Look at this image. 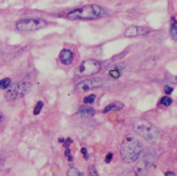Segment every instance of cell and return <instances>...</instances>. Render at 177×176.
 I'll use <instances>...</instances> for the list:
<instances>
[{
    "label": "cell",
    "instance_id": "obj_20",
    "mask_svg": "<svg viewBox=\"0 0 177 176\" xmlns=\"http://www.w3.org/2000/svg\"><path fill=\"white\" fill-rule=\"evenodd\" d=\"M66 175L70 176H78V175H82V174L76 169V168H74V167H72V168H70L68 171H67V173H66Z\"/></svg>",
    "mask_w": 177,
    "mask_h": 176
},
{
    "label": "cell",
    "instance_id": "obj_27",
    "mask_svg": "<svg viewBox=\"0 0 177 176\" xmlns=\"http://www.w3.org/2000/svg\"><path fill=\"white\" fill-rule=\"evenodd\" d=\"M166 175H173V176H175V174L174 173V172H167L166 173Z\"/></svg>",
    "mask_w": 177,
    "mask_h": 176
},
{
    "label": "cell",
    "instance_id": "obj_19",
    "mask_svg": "<svg viewBox=\"0 0 177 176\" xmlns=\"http://www.w3.org/2000/svg\"><path fill=\"white\" fill-rule=\"evenodd\" d=\"M173 100L169 97V96H163L160 99V104L165 105V106H169L170 104H172Z\"/></svg>",
    "mask_w": 177,
    "mask_h": 176
},
{
    "label": "cell",
    "instance_id": "obj_21",
    "mask_svg": "<svg viewBox=\"0 0 177 176\" xmlns=\"http://www.w3.org/2000/svg\"><path fill=\"white\" fill-rule=\"evenodd\" d=\"M88 173H89L90 175L94 176L98 175V174H97V169H96V167H95L94 165H90V166H89V168H88Z\"/></svg>",
    "mask_w": 177,
    "mask_h": 176
},
{
    "label": "cell",
    "instance_id": "obj_25",
    "mask_svg": "<svg viewBox=\"0 0 177 176\" xmlns=\"http://www.w3.org/2000/svg\"><path fill=\"white\" fill-rule=\"evenodd\" d=\"M81 151H82V154L83 155V157L85 159H88V157H89V155H88V152H87V150L85 149V148H82V150H81Z\"/></svg>",
    "mask_w": 177,
    "mask_h": 176
},
{
    "label": "cell",
    "instance_id": "obj_15",
    "mask_svg": "<svg viewBox=\"0 0 177 176\" xmlns=\"http://www.w3.org/2000/svg\"><path fill=\"white\" fill-rule=\"evenodd\" d=\"M12 83V80L10 78H4L0 80V89L1 90H6Z\"/></svg>",
    "mask_w": 177,
    "mask_h": 176
},
{
    "label": "cell",
    "instance_id": "obj_26",
    "mask_svg": "<svg viewBox=\"0 0 177 176\" xmlns=\"http://www.w3.org/2000/svg\"><path fill=\"white\" fill-rule=\"evenodd\" d=\"M4 166H5V158L0 155V170L3 169Z\"/></svg>",
    "mask_w": 177,
    "mask_h": 176
},
{
    "label": "cell",
    "instance_id": "obj_23",
    "mask_svg": "<svg viewBox=\"0 0 177 176\" xmlns=\"http://www.w3.org/2000/svg\"><path fill=\"white\" fill-rule=\"evenodd\" d=\"M72 142H73V141H72V139L68 137V138H66V140H64V144H64V146H65L66 148H67L69 145L72 144Z\"/></svg>",
    "mask_w": 177,
    "mask_h": 176
},
{
    "label": "cell",
    "instance_id": "obj_16",
    "mask_svg": "<svg viewBox=\"0 0 177 176\" xmlns=\"http://www.w3.org/2000/svg\"><path fill=\"white\" fill-rule=\"evenodd\" d=\"M96 100V95L95 94H91V95H89L87 96H85L83 98V103L84 104H93Z\"/></svg>",
    "mask_w": 177,
    "mask_h": 176
},
{
    "label": "cell",
    "instance_id": "obj_6",
    "mask_svg": "<svg viewBox=\"0 0 177 176\" xmlns=\"http://www.w3.org/2000/svg\"><path fill=\"white\" fill-rule=\"evenodd\" d=\"M104 80L99 77H95V78H90V79H86L84 81H82L78 83L75 86L76 91L83 93L89 91L90 90H94L99 87H102L104 84Z\"/></svg>",
    "mask_w": 177,
    "mask_h": 176
},
{
    "label": "cell",
    "instance_id": "obj_1",
    "mask_svg": "<svg viewBox=\"0 0 177 176\" xmlns=\"http://www.w3.org/2000/svg\"><path fill=\"white\" fill-rule=\"evenodd\" d=\"M143 147L141 143L134 136H127L121 145L120 154L126 163H133L141 155Z\"/></svg>",
    "mask_w": 177,
    "mask_h": 176
},
{
    "label": "cell",
    "instance_id": "obj_4",
    "mask_svg": "<svg viewBox=\"0 0 177 176\" xmlns=\"http://www.w3.org/2000/svg\"><path fill=\"white\" fill-rule=\"evenodd\" d=\"M32 90L31 83L25 81H19L11 85L6 89L5 98L8 102H12L25 96Z\"/></svg>",
    "mask_w": 177,
    "mask_h": 176
},
{
    "label": "cell",
    "instance_id": "obj_2",
    "mask_svg": "<svg viewBox=\"0 0 177 176\" xmlns=\"http://www.w3.org/2000/svg\"><path fill=\"white\" fill-rule=\"evenodd\" d=\"M132 127L135 134L150 143H155L160 135V130L145 120H135L133 122Z\"/></svg>",
    "mask_w": 177,
    "mask_h": 176
},
{
    "label": "cell",
    "instance_id": "obj_12",
    "mask_svg": "<svg viewBox=\"0 0 177 176\" xmlns=\"http://www.w3.org/2000/svg\"><path fill=\"white\" fill-rule=\"evenodd\" d=\"M122 107H123V104L122 103H121V102H114V103L109 104L107 106H105L104 111H103V113H108L110 111H113V110H114V111H120V110L122 109Z\"/></svg>",
    "mask_w": 177,
    "mask_h": 176
},
{
    "label": "cell",
    "instance_id": "obj_28",
    "mask_svg": "<svg viewBox=\"0 0 177 176\" xmlns=\"http://www.w3.org/2000/svg\"><path fill=\"white\" fill-rule=\"evenodd\" d=\"M4 118H5L4 114H3L2 113H1V112H0V122H2V121L4 120Z\"/></svg>",
    "mask_w": 177,
    "mask_h": 176
},
{
    "label": "cell",
    "instance_id": "obj_11",
    "mask_svg": "<svg viewBox=\"0 0 177 176\" xmlns=\"http://www.w3.org/2000/svg\"><path fill=\"white\" fill-rule=\"evenodd\" d=\"M78 113L81 116H83V117H92L96 113L94 108L90 106H86V105L81 106L78 110Z\"/></svg>",
    "mask_w": 177,
    "mask_h": 176
},
{
    "label": "cell",
    "instance_id": "obj_18",
    "mask_svg": "<svg viewBox=\"0 0 177 176\" xmlns=\"http://www.w3.org/2000/svg\"><path fill=\"white\" fill-rule=\"evenodd\" d=\"M43 101H38L37 104H36V107L34 109V113H33L35 115H38V114L41 113V110L43 109Z\"/></svg>",
    "mask_w": 177,
    "mask_h": 176
},
{
    "label": "cell",
    "instance_id": "obj_8",
    "mask_svg": "<svg viewBox=\"0 0 177 176\" xmlns=\"http://www.w3.org/2000/svg\"><path fill=\"white\" fill-rule=\"evenodd\" d=\"M150 33V29L145 27H138V26H130L128 27L124 32V36L126 37H135L138 36H145Z\"/></svg>",
    "mask_w": 177,
    "mask_h": 176
},
{
    "label": "cell",
    "instance_id": "obj_9",
    "mask_svg": "<svg viewBox=\"0 0 177 176\" xmlns=\"http://www.w3.org/2000/svg\"><path fill=\"white\" fill-rule=\"evenodd\" d=\"M154 157L152 155H145V157H142V159L138 162L136 168L138 169L139 172L141 171H145L147 169H149L151 166H152L153 162H154Z\"/></svg>",
    "mask_w": 177,
    "mask_h": 176
},
{
    "label": "cell",
    "instance_id": "obj_3",
    "mask_svg": "<svg viewBox=\"0 0 177 176\" xmlns=\"http://www.w3.org/2000/svg\"><path fill=\"white\" fill-rule=\"evenodd\" d=\"M105 11L101 6L88 5L68 12L67 18L70 20H95L103 17Z\"/></svg>",
    "mask_w": 177,
    "mask_h": 176
},
{
    "label": "cell",
    "instance_id": "obj_5",
    "mask_svg": "<svg viewBox=\"0 0 177 176\" xmlns=\"http://www.w3.org/2000/svg\"><path fill=\"white\" fill-rule=\"evenodd\" d=\"M47 26V22L41 18H26L16 23V29L21 32L36 31Z\"/></svg>",
    "mask_w": 177,
    "mask_h": 176
},
{
    "label": "cell",
    "instance_id": "obj_17",
    "mask_svg": "<svg viewBox=\"0 0 177 176\" xmlns=\"http://www.w3.org/2000/svg\"><path fill=\"white\" fill-rule=\"evenodd\" d=\"M109 75L114 79H118L121 76V71L118 68H114L109 71Z\"/></svg>",
    "mask_w": 177,
    "mask_h": 176
},
{
    "label": "cell",
    "instance_id": "obj_24",
    "mask_svg": "<svg viewBox=\"0 0 177 176\" xmlns=\"http://www.w3.org/2000/svg\"><path fill=\"white\" fill-rule=\"evenodd\" d=\"M112 158H113V153H109L105 157V159H104L105 163H110L112 161Z\"/></svg>",
    "mask_w": 177,
    "mask_h": 176
},
{
    "label": "cell",
    "instance_id": "obj_10",
    "mask_svg": "<svg viewBox=\"0 0 177 176\" xmlns=\"http://www.w3.org/2000/svg\"><path fill=\"white\" fill-rule=\"evenodd\" d=\"M73 53L68 49H64L60 54V60L63 65H70L73 62Z\"/></svg>",
    "mask_w": 177,
    "mask_h": 176
},
{
    "label": "cell",
    "instance_id": "obj_7",
    "mask_svg": "<svg viewBox=\"0 0 177 176\" xmlns=\"http://www.w3.org/2000/svg\"><path fill=\"white\" fill-rule=\"evenodd\" d=\"M101 70V65L96 59H87L82 63L78 68L80 75H92Z\"/></svg>",
    "mask_w": 177,
    "mask_h": 176
},
{
    "label": "cell",
    "instance_id": "obj_22",
    "mask_svg": "<svg viewBox=\"0 0 177 176\" xmlns=\"http://www.w3.org/2000/svg\"><path fill=\"white\" fill-rule=\"evenodd\" d=\"M164 91H165V93L167 94V95H170V94L174 91V89H173L172 87L168 86V85H165V87H164Z\"/></svg>",
    "mask_w": 177,
    "mask_h": 176
},
{
    "label": "cell",
    "instance_id": "obj_14",
    "mask_svg": "<svg viewBox=\"0 0 177 176\" xmlns=\"http://www.w3.org/2000/svg\"><path fill=\"white\" fill-rule=\"evenodd\" d=\"M156 65V60L155 59H147L145 62L142 64V69H151L152 67H154Z\"/></svg>",
    "mask_w": 177,
    "mask_h": 176
},
{
    "label": "cell",
    "instance_id": "obj_13",
    "mask_svg": "<svg viewBox=\"0 0 177 176\" xmlns=\"http://www.w3.org/2000/svg\"><path fill=\"white\" fill-rule=\"evenodd\" d=\"M176 21L175 17L172 18V25L170 28V36H172V38L176 41L177 40V27H176Z\"/></svg>",
    "mask_w": 177,
    "mask_h": 176
}]
</instances>
